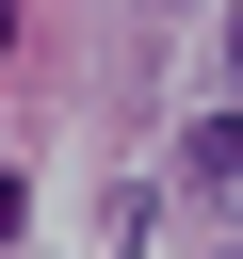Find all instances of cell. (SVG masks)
<instances>
[{
    "label": "cell",
    "instance_id": "cell-1",
    "mask_svg": "<svg viewBox=\"0 0 243 259\" xmlns=\"http://www.w3.org/2000/svg\"><path fill=\"white\" fill-rule=\"evenodd\" d=\"M194 178H211V194L243 178V113H211V130H194Z\"/></svg>",
    "mask_w": 243,
    "mask_h": 259
},
{
    "label": "cell",
    "instance_id": "cell-2",
    "mask_svg": "<svg viewBox=\"0 0 243 259\" xmlns=\"http://www.w3.org/2000/svg\"><path fill=\"white\" fill-rule=\"evenodd\" d=\"M227 49H243V0H227Z\"/></svg>",
    "mask_w": 243,
    "mask_h": 259
}]
</instances>
